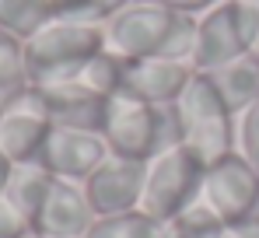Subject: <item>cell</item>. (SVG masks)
Wrapping results in <instances>:
<instances>
[{"instance_id": "obj_1", "label": "cell", "mask_w": 259, "mask_h": 238, "mask_svg": "<svg viewBox=\"0 0 259 238\" xmlns=\"http://www.w3.org/2000/svg\"><path fill=\"white\" fill-rule=\"evenodd\" d=\"M196 32H200V18L179 14V11L147 4V0H133L105 25L109 49H116L123 56H137V60L189 63L193 49H196Z\"/></svg>"}, {"instance_id": "obj_2", "label": "cell", "mask_w": 259, "mask_h": 238, "mask_svg": "<svg viewBox=\"0 0 259 238\" xmlns=\"http://www.w3.org/2000/svg\"><path fill=\"white\" fill-rule=\"evenodd\" d=\"M193 74L196 70L182 60H137L105 46L88 67L84 81L105 98H137V102L165 109L179 102Z\"/></svg>"}, {"instance_id": "obj_3", "label": "cell", "mask_w": 259, "mask_h": 238, "mask_svg": "<svg viewBox=\"0 0 259 238\" xmlns=\"http://www.w3.org/2000/svg\"><path fill=\"white\" fill-rule=\"evenodd\" d=\"M109 46L105 25H74V21H49L39 35L25 42V63L32 84H60L81 81L95 56Z\"/></svg>"}, {"instance_id": "obj_4", "label": "cell", "mask_w": 259, "mask_h": 238, "mask_svg": "<svg viewBox=\"0 0 259 238\" xmlns=\"http://www.w3.org/2000/svg\"><path fill=\"white\" fill-rule=\"evenodd\" d=\"M175 123H179V140L196 151L200 158L210 161L238 151V130H235V112L224 105V98L217 95L214 81L207 74H193V81L186 84V91L179 95V102L172 105Z\"/></svg>"}, {"instance_id": "obj_5", "label": "cell", "mask_w": 259, "mask_h": 238, "mask_svg": "<svg viewBox=\"0 0 259 238\" xmlns=\"http://www.w3.org/2000/svg\"><path fill=\"white\" fill-rule=\"evenodd\" d=\"M102 137L109 144V154L133 161H151L154 154L182 144L172 105L161 109V105H147L137 98H109Z\"/></svg>"}, {"instance_id": "obj_6", "label": "cell", "mask_w": 259, "mask_h": 238, "mask_svg": "<svg viewBox=\"0 0 259 238\" xmlns=\"http://www.w3.org/2000/svg\"><path fill=\"white\" fill-rule=\"evenodd\" d=\"M203 179H207V161L186 144H175L147 161L140 210L168 224L172 217L203 200Z\"/></svg>"}, {"instance_id": "obj_7", "label": "cell", "mask_w": 259, "mask_h": 238, "mask_svg": "<svg viewBox=\"0 0 259 238\" xmlns=\"http://www.w3.org/2000/svg\"><path fill=\"white\" fill-rule=\"evenodd\" d=\"M249 53H259V7L242 0H221L200 18L189 67L200 74H210Z\"/></svg>"}, {"instance_id": "obj_8", "label": "cell", "mask_w": 259, "mask_h": 238, "mask_svg": "<svg viewBox=\"0 0 259 238\" xmlns=\"http://www.w3.org/2000/svg\"><path fill=\"white\" fill-rule=\"evenodd\" d=\"M203 203L231 228L259 214V172L242 151H228L207 165Z\"/></svg>"}, {"instance_id": "obj_9", "label": "cell", "mask_w": 259, "mask_h": 238, "mask_svg": "<svg viewBox=\"0 0 259 238\" xmlns=\"http://www.w3.org/2000/svg\"><path fill=\"white\" fill-rule=\"evenodd\" d=\"M18 102H25L28 109H35L49 126L88 130V133H102V126H105V105H109V98L98 95L84 77L60 81V84H32Z\"/></svg>"}, {"instance_id": "obj_10", "label": "cell", "mask_w": 259, "mask_h": 238, "mask_svg": "<svg viewBox=\"0 0 259 238\" xmlns=\"http://www.w3.org/2000/svg\"><path fill=\"white\" fill-rule=\"evenodd\" d=\"M144 179H147V161L109 154L84 179V193H88V203H91L95 217L137 210L140 196H144Z\"/></svg>"}, {"instance_id": "obj_11", "label": "cell", "mask_w": 259, "mask_h": 238, "mask_svg": "<svg viewBox=\"0 0 259 238\" xmlns=\"http://www.w3.org/2000/svg\"><path fill=\"white\" fill-rule=\"evenodd\" d=\"M95 221L98 217L88 203L84 182L53 179L42 207L32 221V238H88Z\"/></svg>"}, {"instance_id": "obj_12", "label": "cell", "mask_w": 259, "mask_h": 238, "mask_svg": "<svg viewBox=\"0 0 259 238\" xmlns=\"http://www.w3.org/2000/svg\"><path fill=\"white\" fill-rule=\"evenodd\" d=\"M109 158V144L102 133H88V130H67V126H53L42 144V165L49 175L56 179H70V182H84L88 175Z\"/></svg>"}, {"instance_id": "obj_13", "label": "cell", "mask_w": 259, "mask_h": 238, "mask_svg": "<svg viewBox=\"0 0 259 238\" xmlns=\"http://www.w3.org/2000/svg\"><path fill=\"white\" fill-rule=\"evenodd\" d=\"M49 130L53 126L35 109H28L25 102H14L0 116V151L14 165H39Z\"/></svg>"}, {"instance_id": "obj_14", "label": "cell", "mask_w": 259, "mask_h": 238, "mask_svg": "<svg viewBox=\"0 0 259 238\" xmlns=\"http://www.w3.org/2000/svg\"><path fill=\"white\" fill-rule=\"evenodd\" d=\"M207 77L214 81V88H217V95L224 98V105L235 116H242L245 109H252L259 102V53L231 60L228 67H217Z\"/></svg>"}, {"instance_id": "obj_15", "label": "cell", "mask_w": 259, "mask_h": 238, "mask_svg": "<svg viewBox=\"0 0 259 238\" xmlns=\"http://www.w3.org/2000/svg\"><path fill=\"white\" fill-rule=\"evenodd\" d=\"M53 179H56V175H49L42 165H14V172H11V182H7V189H4V200L28 221V228H32V221H35V214H39V207H42Z\"/></svg>"}, {"instance_id": "obj_16", "label": "cell", "mask_w": 259, "mask_h": 238, "mask_svg": "<svg viewBox=\"0 0 259 238\" xmlns=\"http://www.w3.org/2000/svg\"><path fill=\"white\" fill-rule=\"evenodd\" d=\"M53 21L49 0H0V32L28 42Z\"/></svg>"}, {"instance_id": "obj_17", "label": "cell", "mask_w": 259, "mask_h": 238, "mask_svg": "<svg viewBox=\"0 0 259 238\" xmlns=\"http://www.w3.org/2000/svg\"><path fill=\"white\" fill-rule=\"evenodd\" d=\"M168 235V224L151 217L147 210H126V214H109V217H98L91 224L88 238H165Z\"/></svg>"}, {"instance_id": "obj_18", "label": "cell", "mask_w": 259, "mask_h": 238, "mask_svg": "<svg viewBox=\"0 0 259 238\" xmlns=\"http://www.w3.org/2000/svg\"><path fill=\"white\" fill-rule=\"evenodd\" d=\"M28 88L32 81H28V63H25V42L0 32V102L14 105Z\"/></svg>"}, {"instance_id": "obj_19", "label": "cell", "mask_w": 259, "mask_h": 238, "mask_svg": "<svg viewBox=\"0 0 259 238\" xmlns=\"http://www.w3.org/2000/svg\"><path fill=\"white\" fill-rule=\"evenodd\" d=\"M53 21H74V25H109L123 7L133 0H49Z\"/></svg>"}, {"instance_id": "obj_20", "label": "cell", "mask_w": 259, "mask_h": 238, "mask_svg": "<svg viewBox=\"0 0 259 238\" xmlns=\"http://www.w3.org/2000/svg\"><path fill=\"white\" fill-rule=\"evenodd\" d=\"M165 238H228V224L200 200V203H193L189 210H182L179 217L168 221Z\"/></svg>"}, {"instance_id": "obj_21", "label": "cell", "mask_w": 259, "mask_h": 238, "mask_svg": "<svg viewBox=\"0 0 259 238\" xmlns=\"http://www.w3.org/2000/svg\"><path fill=\"white\" fill-rule=\"evenodd\" d=\"M238 151L252 161L259 172V102L238 116Z\"/></svg>"}, {"instance_id": "obj_22", "label": "cell", "mask_w": 259, "mask_h": 238, "mask_svg": "<svg viewBox=\"0 0 259 238\" xmlns=\"http://www.w3.org/2000/svg\"><path fill=\"white\" fill-rule=\"evenodd\" d=\"M0 238H32L28 221H25L4 196H0Z\"/></svg>"}, {"instance_id": "obj_23", "label": "cell", "mask_w": 259, "mask_h": 238, "mask_svg": "<svg viewBox=\"0 0 259 238\" xmlns=\"http://www.w3.org/2000/svg\"><path fill=\"white\" fill-rule=\"evenodd\" d=\"M147 4H161L168 11H179V14H189V18H203L210 7H217L221 0H147Z\"/></svg>"}, {"instance_id": "obj_24", "label": "cell", "mask_w": 259, "mask_h": 238, "mask_svg": "<svg viewBox=\"0 0 259 238\" xmlns=\"http://www.w3.org/2000/svg\"><path fill=\"white\" fill-rule=\"evenodd\" d=\"M11 172H14V161L0 151V196H4V189H7V182H11Z\"/></svg>"}, {"instance_id": "obj_25", "label": "cell", "mask_w": 259, "mask_h": 238, "mask_svg": "<svg viewBox=\"0 0 259 238\" xmlns=\"http://www.w3.org/2000/svg\"><path fill=\"white\" fill-rule=\"evenodd\" d=\"M242 4H256V7H259V0H242Z\"/></svg>"}, {"instance_id": "obj_26", "label": "cell", "mask_w": 259, "mask_h": 238, "mask_svg": "<svg viewBox=\"0 0 259 238\" xmlns=\"http://www.w3.org/2000/svg\"><path fill=\"white\" fill-rule=\"evenodd\" d=\"M4 109H7V105H4V102H0V116H4Z\"/></svg>"}]
</instances>
